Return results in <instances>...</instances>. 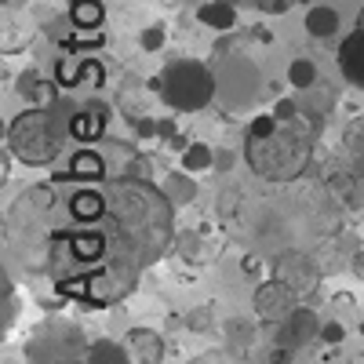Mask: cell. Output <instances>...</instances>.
<instances>
[{
	"instance_id": "d6a6232c",
	"label": "cell",
	"mask_w": 364,
	"mask_h": 364,
	"mask_svg": "<svg viewBox=\"0 0 364 364\" xmlns=\"http://www.w3.org/2000/svg\"><path fill=\"white\" fill-rule=\"evenodd\" d=\"M240 269H245V273H259V262L255 259H245V262H240Z\"/></svg>"
},
{
	"instance_id": "e575fe53",
	"label": "cell",
	"mask_w": 364,
	"mask_h": 364,
	"mask_svg": "<svg viewBox=\"0 0 364 364\" xmlns=\"http://www.w3.org/2000/svg\"><path fill=\"white\" fill-rule=\"evenodd\" d=\"M299 4H310V0H299Z\"/></svg>"
},
{
	"instance_id": "7402d4cb",
	"label": "cell",
	"mask_w": 364,
	"mask_h": 364,
	"mask_svg": "<svg viewBox=\"0 0 364 364\" xmlns=\"http://www.w3.org/2000/svg\"><path fill=\"white\" fill-rule=\"evenodd\" d=\"M288 84L295 91H310L314 84H321V73H317V63L314 58H291L288 66Z\"/></svg>"
},
{
	"instance_id": "8fae6325",
	"label": "cell",
	"mask_w": 364,
	"mask_h": 364,
	"mask_svg": "<svg viewBox=\"0 0 364 364\" xmlns=\"http://www.w3.org/2000/svg\"><path fill=\"white\" fill-rule=\"evenodd\" d=\"M336 66L343 73V80L357 91H364V26L357 22L353 33L343 37L339 51H336Z\"/></svg>"
},
{
	"instance_id": "30bf717a",
	"label": "cell",
	"mask_w": 364,
	"mask_h": 364,
	"mask_svg": "<svg viewBox=\"0 0 364 364\" xmlns=\"http://www.w3.org/2000/svg\"><path fill=\"white\" fill-rule=\"evenodd\" d=\"M321 317L310 310V306H295L291 317H284L277 324V343L288 346V350H302V346H310L314 339H321Z\"/></svg>"
},
{
	"instance_id": "603a6c76",
	"label": "cell",
	"mask_w": 364,
	"mask_h": 364,
	"mask_svg": "<svg viewBox=\"0 0 364 364\" xmlns=\"http://www.w3.org/2000/svg\"><path fill=\"white\" fill-rule=\"evenodd\" d=\"M186 171H208V168H215V149H211L208 142H190L186 149H182V161H178Z\"/></svg>"
},
{
	"instance_id": "44dd1931",
	"label": "cell",
	"mask_w": 364,
	"mask_h": 364,
	"mask_svg": "<svg viewBox=\"0 0 364 364\" xmlns=\"http://www.w3.org/2000/svg\"><path fill=\"white\" fill-rule=\"evenodd\" d=\"M102 4L99 0H73L70 4V22L77 26V29H99L102 26Z\"/></svg>"
},
{
	"instance_id": "d4e9b609",
	"label": "cell",
	"mask_w": 364,
	"mask_h": 364,
	"mask_svg": "<svg viewBox=\"0 0 364 364\" xmlns=\"http://www.w3.org/2000/svg\"><path fill=\"white\" fill-rule=\"evenodd\" d=\"M186 324H190V331H211L215 328V314H211V306H197L186 314Z\"/></svg>"
},
{
	"instance_id": "6da1fadb",
	"label": "cell",
	"mask_w": 364,
	"mask_h": 364,
	"mask_svg": "<svg viewBox=\"0 0 364 364\" xmlns=\"http://www.w3.org/2000/svg\"><path fill=\"white\" fill-rule=\"evenodd\" d=\"M8 248L29 273L84 306H113L139 288V273L175 248V204L142 175L106 178L58 200L55 182L29 186L4 223Z\"/></svg>"
},
{
	"instance_id": "9a60e30c",
	"label": "cell",
	"mask_w": 364,
	"mask_h": 364,
	"mask_svg": "<svg viewBox=\"0 0 364 364\" xmlns=\"http://www.w3.org/2000/svg\"><path fill=\"white\" fill-rule=\"evenodd\" d=\"M343 154H346V164L364 182V117H353L350 124L343 128Z\"/></svg>"
},
{
	"instance_id": "ffe728a7",
	"label": "cell",
	"mask_w": 364,
	"mask_h": 364,
	"mask_svg": "<svg viewBox=\"0 0 364 364\" xmlns=\"http://www.w3.org/2000/svg\"><path fill=\"white\" fill-rule=\"evenodd\" d=\"M84 360H91V364H128V360H132V353H128V346H124V343L99 339V343H91V346H87Z\"/></svg>"
},
{
	"instance_id": "7c38bea8",
	"label": "cell",
	"mask_w": 364,
	"mask_h": 364,
	"mask_svg": "<svg viewBox=\"0 0 364 364\" xmlns=\"http://www.w3.org/2000/svg\"><path fill=\"white\" fill-rule=\"evenodd\" d=\"M124 346H128L132 360H139V364H161V357H164V339L154 328H132L124 336Z\"/></svg>"
},
{
	"instance_id": "cb8c5ba5",
	"label": "cell",
	"mask_w": 364,
	"mask_h": 364,
	"mask_svg": "<svg viewBox=\"0 0 364 364\" xmlns=\"http://www.w3.org/2000/svg\"><path fill=\"white\" fill-rule=\"evenodd\" d=\"M0 291H4V310H0V328L11 331L15 317H18V295L11 291V277L4 273V281H0Z\"/></svg>"
},
{
	"instance_id": "484cf974",
	"label": "cell",
	"mask_w": 364,
	"mask_h": 364,
	"mask_svg": "<svg viewBox=\"0 0 364 364\" xmlns=\"http://www.w3.org/2000/svg\"><path fill=\"white\" fill-rule=\"evenodd\" d=\"M139 44H142V51H161L164 48V26L157 22V26H146L142 33H139Z\"/></svg>"
},
{
	"instance_id": "d6986e66",
	"label": "cell",
	"mask_w": 364,
	"mask_h": 364,
	"mask_svg": "<svg viewBox=\"0 0 364 364\" xmlns=\"http://www.w3.org/2000/svg\"><path fill=\"white\" fill-rule=\"evenodd\" d=\"M175 252L178 259H186V262H208L215 252H208V240L200 230H190V233H178L175 237Z\"/></svg>"
},
{
	"instance_id": "2e32d148",
	"label": "cell",
	"mask_w": 364,
	"mask_h": 364,
	"mask_svg": "<svg viewBox=\"0 0 364 364\" xmlns=\"http://www.w3.org/2000/svg\"><path fill=\"white\" fill-rule=\"evenodd\" d=\"M339 11L336 8H328V4H310L306 11V33L317 37V41H331L339 33Z\"/></svg>"
},
{
	"instance_id": "277c9868",
	"label": "cell",
	"mask_w": 364,
	"mask_h": 364,
	"mask_svg": "<svg viewBox=\"0 0 364 364\" xmlns=\"http://www.w3.org/2000/svg\"><path fill=\"white\" fill-rule=\"evenodd\" d=\"M149 91L175 113H200L219 99L215 66L200 63V58H171L161 77H154Z\"/></svg>"
},
{
	"instance_id": "9c48e42d",
	"label": "cell",
	"mask_w": 364,
	"mask_h": 364,
	"mask_svg": "<svg viewBox=\"0 0 364 364\" xmlns=\"http://www.w3.org/2000/svg\"><path fill=\"white\" fill-rule=\"evenodd\" d=\"M269 273L281 277L284 284H291L299 295H310L321 284V266L314 262V255H306L302 248H284L269 259Z\"/></svg>"
},
{
	"instance_id": "7a4b0ae2",
	"label": "cell",
	"mask_w": 364,
	"mask_h": 364,
	"mask_svg": "<svg viewBox=\"0 0 364 364\" xmlns=\"http://www.w3.org/2000/svg\"><path fill=\"white\" fill-rule=\"evenodd\" d=\"M317 117L302 113L295 120L277 124L269 135H245V161L266 182H295L306 175L314 142H317Z\"/></svg>"
},
{
	"instance_id": "1f68e13d",
	"label": "cell",
	"mask_w": 364,
	"mask_h": 364,
	"mask_svg": "<svg viewBox=\"0 0 364 364\" xmlns=\"http://www.w3.org/2000/svg\"><path fill=\"white\" fill-rule=\"evenodd\" d=\"M350 269H353V277L364 281V248H357V252L350 255Z\"/></svg>"
},
{
	"instance_id": "ba28073f",
	"label": "cell",
	"mask_w": 364,
	"mask_h": 364,
	"mask_svg": "<svg viewBox=\"0 0 364 364\" xmlns=\"http://www.w3.org/2000/svg\"><path fill=\"white\" fill-rule=\"evenodd\" d=\"M299 299H302V295H299L291 284H284L281 277H273V273H269L266 281H259V288H255V295H252L255 321L277 328L284 317H291V310L299 306Z\"/></svg>"
},
{
	"instance_id": "4fadbf2b",
	"label": "cell",
	"mask_w": 364,
	"mask_h": 364,
	"mask_svg": "<svg viewBox=\"0 0 364 364\" xmlns=\"http://www.w3.org/2000/svg\"><path fill=\"white\" fill-rule=\"evenodd\" d=\"M15 87H18V95H22L26 102H33V106H55V102H58V80H48V77L37 73V70L22 73Z\"/></svg>"
},
{
	"instance_id": "5b68a950",
	"label": "cell",
	"mask_w": 364,
	"mask_h": 364,
	"mask_svg": "<svg viewBox=\"0 0 364 364\" xmlns=\"http://www.w3.org/2000/svg\"><path fill=\"white\" fill-rule=\"evenodd\" d=\"M215 80H219V102L230 106V109L255 102L259 91H262L259 66L252 63L248 55L230 51V48H223L219 58H215Z\"/></svg>"
},
{
	"instance_id": "836d02e7",
	"label": "cell",
	"mask_w": 364,
	"mask_h": 364,
	"mask_svg": "<svg viewBox=\"0 0 364 364\" xmlns=\"http://www.w3.org/2000/svg\"><path fill=\"white\" fill-rule=\"evenodd\" d=\"M357 22H360V26H364V8H360V15H357Z\"/></svg>"
},
{
	"instance_id": "ac0fdd59",
	"label": "cell",
	"mask_w": 364,
	"mask_h": 364,
	"mask_svg": "<svg viewBox=\"0 0 364 364\" xmlns=\"http://www.w3.org/2000/svg\"><path fill=\"white\" fill-rule=\"evenodd\" d=\"M223 336H226V346L230 353H245L252 343H255V324L248 317H230L223 324Z\"/></svg>"
},
{
	"instance_id": "52a82bcc",
	"label": "cell",
	"mask_w": 364,
	"mask_h": 364,
	"mask_svg": "<svg viewBox=\"0 0 364 364\" xmlns=\"http://www.w3.org/2000/svg\"><path fill=\"white\" fill-rule=\"evenodd\" d=\"M55 113L66 120L70 139H77V142H99V139H106V128H109V106L106 102L91 99V102L70 106L66 99H58Z\"/></svg>"
},
{
	"instance_id": "e0dca14e",
	"label": "cell",
	"mask_w": 364,
	"mask_h": 364,
	"mask_svg": "<svg viewBox=\"0 0 364 364\" xmlns=\"http://www.w3.org/2000/svg\"><path fill=\"white\" fill-rule=\"evenodd\" d=\"M197 18H200L208 29H219V33H226V29L237 26V8L230 4V0H208V4L197 8Z\"/></svg>"
},
{
	"instance_id": "f546056e",
	"label": "cell",
	"mask_w": 364,
	"mask_h": 364,
	"mask_svg": "<svg viewBox=\"0 0 364 364\" xmlns=\"http://www.w3.org/2000/svg\"><path fill=\"white\" fill-rule=\"evenodd\" d=\"M233 164H237V154H233L230 146H219L215 149V171L226 175V171H233Z\"/></svg>"
},
{
	"instance_id": "5bb4252c",
	"label": "cell",
	"mask_w": 364,
	"mask_h": 364,
	"mask_svg": "<svg viewBox=\"0 0 364 364\" xmlns=\"http://www.w3.org/2000/svg\"><path fill=\"white\" fill-rule=\"evenodd\" d=\"M161 190H164V197H168L175 208H186V204L197 200V182H193V171H186V168L168 171V175L161 178Z\"/></svg>"
},
{
	"instance_id": "3957f363",
	"label": "cell",
	"mask_w": 364,
	"mask_h": 364,
	"mask_svg": "<svg viewBox=\"0 0 364 364\" xmlns=\"http://www.w3.org/2000/svg\"><path fill=\"white\" fill-rule=\"evenodd\" d=\"M70 128L55 113V106H29L18 117L8 120L4 146L26 164V168H51L66 149Z\"/></svg>"
},
{
	"instance_id": "8992f818",
	"label": "cell",
	"mask_w": 364,
	"mask_h": 364,
	"mask_svg": "<svg viewBox=\"0 0 364 364\" xmlns=\"http://www.w3.org/2000/svg\"><path fill=\"white\" fill-rule=\"evenodd\" d=\"M87 346H84V336L80 328L70 324V321H48L33 331V339L26 346V357L29 360H41V364H51V360H73V357H84Z\"/></svg>"
},
{
	"instance_id": "4dcf8cb0",
	"label": "cell",
	"mask_w": 364,
	"mask_h": 364,
	"mask_svg": "<svg viewBox=\"0 0 364 364\" xmlns=\"http://www.w3.org/2000/svg\"><path fill=\"white\" fill-rule=\"evenodd\" d=\"M343 339H346V328H343L339 321H328V324L321 328V343H336V346H339Z\"/></svg>"
},
{
	"instance_id": "83f0119b",
	"label": "cell",
	"mask_w": 364,
	"mask_h": 364,
	"mask_svg": "<svg viewBox=\"0 0 364 364\" xmlns=\"http://www.w3.org/2000/svg\"><path fill=\"white\" fill-rule=\"evenodd\" d=\"M273 117L281 120H295V117H302V102H295V99H277V106H273Z\"/></svg>"
},
{
	"instance_id": "4316f807",
	"label": "cell",
	"mask_w": 364,
	"mask_h": 364,
	"mask_svg": "<svg viewBox=\"0 0 364 364\" xmlns=\"http://www.w3.org/2000/svg\"><path fill=\"white\" fill-rule=\"evenodd\" d=\"M277 124H281V120L273 117V113H259V117L252 120V124H248V132H245V135H269V132H277Z\"/></svg>"
},
{
	"instance_id": "f1b7e54d",
	"label": "cell",
	"mask_w": 364,
	"mask_h": 364,
	"mask_svg": "<svg viewBox=\"0 0 364 364\" xmlns=\"http://www.w3.org/2000/svg\"><path fill=\"white\" fill-rule=\"evenodd\" d=\"M252 8H259V11H266V15H284L291 4H299V0H248Z\"/></svg>"
}]
</instances>
